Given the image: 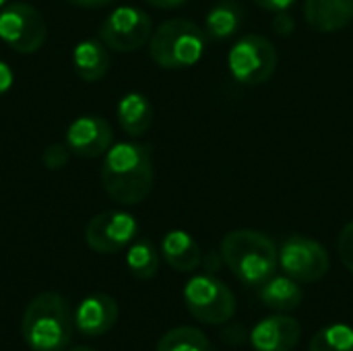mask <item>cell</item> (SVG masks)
Here are the masks:
<instances>
[{"mask_svg": "<svg viewBox=\"0 0 353 351\" xmlns=\"http://www.w3.org/2000/svg\"><path fill=\"white\" fill-rule=\"evenodd\" d=\"M155 182L153 151L145 143H118L108 149L101 166V184L120 205L143 203Z\"/></svg>", "mask_w": 353, "mask_h": 351, "instance_id": "1", "label": "cell"}, {"mask_svg": "<svg viewBox=\"0 0 353 351\" xmlns=\"http://www.w3.org/2000/svg\"><path fill=\"white\" fill-rule=\"evenodd\" d=\"M219 252L225 267L248 288H261L279 265L275 242L256 230H234L221 240Z\"/></svg>", "mask_w": 353, "mask_h": 351, "instance_id": "2", "label": "cell"}, {"mask_svg": "<svg viewBox=\"0 0 353 351\" xmlns=\"http://www.w3.org/2000/svg\"><path fill=\"white\" fill-rule=\"evenodd\" d=\"M72 329L74 319L68 302L54 292L35 296L21 319V335L33 351H64Z\"/></svg>", "mask_w": 353, "mask_h": 351, "instance_id": "3", "label": "cell"}, {"mask_svg": "<svg viewBox=\"0 0 353 351\" xmlns=\"http://www.w3.org/2000/svg\"><path fill=\"white\" fill-rule=\"evenodd\" d=\"M205 43V29L196 23L188 19H170L153 31L149 54L157 66L165 70H182L194 66L203 58Z\"/></svg>", "mask_w": 353, "mask_h": 351, "instance_id": "4", "label": "cell"}, {"mask_svg": "<svg viewBox=\"0 0 353 351\" xmlns=\"http://www.w3.org/2000/svg\"><path fill=\"white\" fill-rule=\"evenodd\" d=\"M228 68L236 83L259 87L275 74L277 50L265 35L248 33L232 46L228 54Z\"/></svg>", "mask_w": 353, "mask_h": 351, "instance_id": "5", "label": "cell"}, {"mask_svg": "<svg viewBox=\"0 0 353 351\" xmlns=\"http://www.w3.org/2000/svg\"><path fill=\"white\" fill-rule=\"evenodd\" d=\"M184 304L199 323L213 327L230 323L236 312L234 292L209 273L194 275L184 285Z\"/></svg>", "mask_w": 353, "mask_h": 351, "instance_id": "6", "label": "cell"}, {"mask_svg": "<svg viewBox=\"0 0 353 351\" xmlns=\"http://www.w3.org/2000/svg\"><path fill=\"white\" fill-rule=\"evenodd\" d=\"M48 35L41 12L27 2H10L0 10V39L19 54L37 52Z\"/></svg>", "mask_w": 353, "mask_h": 351, "instance_id": "7", "label": "cell"}, {"mask_svg": "<svg viewBox=\"0 0 353 351\" xmlns=\"http://www.w3.org/2000/svg\"><path fill=\"white\" fill-rule=\"evenodd\" d=\"M279 267L298 283L321 281L331 267L327 248L308 236H290L279 248Z\"/></svg>", "mask_w": 353, "mask_h": 351, "instance_id": "8", "label": "cell"}, {"mask_svg": "<svg viewBox=\"0 0 353 351\" xmlns=\"http://www.w3.org/2000/svg\"><path fill=\"white\" fill-rule=\"evenodd\" d=\"M151 35L153 21L137 6H118L99 27V39L114 52H134L143 48Z\"/></svg>", "mask_w": 353, "mask_h": 351, "instance_id": "9", "label": "cell"}, {"mask_svg": "<svg viewBox=\"0 0 353 351\" xmlns=\"http://www.w3.org/2000/svg\"><path fill=\"white\" fill-rule=\"evenodd\" d=\"M139 232V223L130 213L124 211H103L95 215L85 232V240L91 250L101 254H112L126 248Z\"/></svg>", "mask_w": 353, "mask_h": 351, "instance_id": "10", "label": "cell"}, {"mask_svg": "<svg viewBox=\"0 0 353 351\" xmlns=\"http://www.w3.org/2000/svg\"><path fill=\"white\" fill-rule=\"evenodd\" d=\"M112 141H114L112 126L101 116L77 118L68 126V132H66L68 149L77 153L79 157H87V159L108 153V149L112 147Z\"/></svg>", "mask_w": 353, "mask_h": 351, "instance_id": "11", "label": "cell"}, {"mask_svg": "<svg viewBox=\"0 0 353 351\" xmlns=\"http://www.w3.org/2000/svg\"><path fill=\"white\" fill-rule=\"evenodd\" d=\"M302 337V327L288 314L263 319L250 331V345L254 351H292Z\"/></svg>", "mask_w": 353, "mask_h": 351, "instance_id": "12", "label": "cell"}, {"mask_svg": "<svg viewBox=\"0 0 353 351\" xmlns=\"http://www.w3.org/2000/svg\"><path fill=\"white\" fill-rule=\"evenodd\" d=\"M118 321V304L112 296L95 292L87 296L74 312V327L89 337L105 335Z\"/></svg>", "mask_w": 353, "mask_h": 351, "instance_id": "13", "label": "cell"}, {"mask_svg": "<svg viewBox=\"0 0 353 351\" xmlns=\"http://www.w3.org/2000/svg\"><path fill=\"white\" fill-rule=\"evenodd\" d=\"M304 19L319 33L345 29L353 21V0H306Z\"/></svg>", "mask_w": 353, "mask_h": 351, "instance_id": "14", "label": "cell"}, {"mask_svg": "<svg viewBox=\"0 0 353 351\" xmlns=\"http://www.w3.org/2000/svg\"><path fill=\"white\" fill-rule=\"evenodd\" d=\"M161 254L163 261L180 273H192L201 267L203 263V252L196 240L182 232V230H172L163 236L161 240Z\"/></svg>", "mask_w": 353, "mask_h": 351, "instance_id": "15", "label": "cell"}, {"mask_svg": "<svg viewBox=\"0 0 353 351\" xmlns=\"http://www.w3.org/2000/svg\"><path fill=\"white\" fill-rule=\"evenodd\" d=\"M72 66L79 79L99 81L110 68V54L101 39H85L72 52Z\"/></svg>", "mask_w": 353, "mask_h": 351, "instance_id": "16", "label": "cell"}, {"mask_svg": "<svg viewBox=\"0 0 353 351\" xmlns=\"http://www.w3.org/2000/svg\"><path fill=\"white\" fill-rule=\"evenodd\" d=\"M259 298L271 310L290 312V310H296L302 304L304 292H302V288H300V283L296 279H292L288 275H273L271 279H267L261 285Z\"/></svg>", "mask_w": 353, "mask_h": 351, "instance_id": "17", "label": "cell"}, {"mask_svg": "<svg viewBox=\"0 0 353 351\" xmlns=\"http://www.w3.org/2000/svg\"><path fill=\"white\" fill-rule=\"evenodd\" d=\"M244 10L236 0L217 2L205 17V35L211 41H225L242 27Z\"/></svg>", "mask_w": 353, "mask_h": 351, "instance_id": "18", "label": "cell"}, {"mask_svg": "<svg viewBox=\"0 0 353 351\" xmlns=\"http://www.w3.org/2000/svg\"><path fill=\"white\" fill-rule=\"evenodd\" d=\"M118 122L130 137H143L153 124V106L143 93H126L118 103Z\"/></svg>", "mask_w": 353, "mask_h": 351, "instance_id": "19", "label": "cell"}, {"mask_svg": "<svg viewBox=\"0 0 353 351\" xmlns=\"http://www.w3.org/2000/svg\"><path fill=\"white\" fill-rule=\"evenodd\" d=\"M126 267L132 277L147 281L159 271V252L149 240H139L126 252Z\"/></svg>", "mask_w": 353, "mask_h": 351, "instance_id": "20", "label": "cell"}, {"mask_svg": "<svg viewBox=\"0 0 353 351\" xmlns=\"http://www.w3.org/2000/svg\"><path fill=\"white\" fill-rule=\"evenodd\" d=\"M155 351H211V341L201 329L176 327L159 339Z\"/></svg>", "mask_w": 353, "mask_h": 351, "instance_id": "21", "label": "cell"}, {"mask_svg": "<svg viewBox=\"0 0 353 351\" xmlns=\"http://www.w3.org/2000/svg\"><path fill=\"white\" fill-rule=\"evenodd\" d=\"M308 351H353V329L343 323L329 325L312 337Z\"/></svg>", "mask_w": 353, "mask_h": 351, "instance_id": "22", "label": "cell"}, {"mask_svg": "<svg viewBox=\"0 0 353 351\" xmlns=\"http://www.w3.org/2000/svg\"><path fill=\"white\" fill-rule=\"evenodd\" d=\"M337 252L343 267L353 275V221L345 223L337 238Z\"/></svg>", "mask_w": 353, "mask_h": 351, "instance_id": "23", "label": "cell"}, {"mask_svg": "<svg viewBox=\"0 0 353 351\" xmlns=\"http://www.w3.org/2000/svg\"><path fill=\"white\" fill-rule=\"evenodd\" d=\"M68 157H70L68 145L54 143V145L46 147V151H43V155H41V161H43V166H46L48 170H54V172H56V170H60V168L66 166Z\"/></svg>", "mask_w": 353, "mask_h": 351, "instance_id": "24", "label": "cell"}, {"mask_svg": "<svg viewBox=\"0 0 353 351\" xmlns=\"http://www.w3.org/2000/svg\"><path fill=\"white\" fill-rule=\"evenodd\" d=\"M219 337L228 345H244L250 339V333L246 331V327L242 323H232V325L225 323V327H221Z\"/></svg>", "mask_w": 353, "mask_h": 351, "instance_id": "25", "label": "cell"}, {"mask_svg": "<svg viewBox=\"0 0 353 351\" xmlns=\"http://www.w3.org/2000/svg\"><path fill=\"white\" fill-rule=\"evenodd\" d=\"M277 17L273 19V31L281 37H290L296 31V21L292 14H288V10L283 12H275Z\"/></svg>", "mask_w": 353, "mask_h": 351, "instance_id": "26", "label": "cell"}, {"mask_svg": "<svg viewBox=\"0 0 353 351\" xmlns=\"http://www.w3.org/2000/svg\"><path fill=\"white\" fill-rule=\"evenodd\" d=\"M203 267H205V273H209V275H215L219 269H221V265H225L223 263V257H221V252H217V250H211V252H207L205 257H203V263H201Z\"/></svg>", "mask_w": 353, "mask_h": 351, "instance_id": "27", "label": "cell"}, {"mask_svg": "<svg viewBox=\"0 0 353 351\" xmlns=\"http://www.w3.org/2000/svg\"><path fill=\"white\" fill-rule=\"evenodd\" d=\"M256 6L265 8V10H271V12H283L288 10L296 0H252Z\"/></svg>", "mask_w": 353, "mask_h": 351, "instance_id": "28", "label": "cell"}, {"mask_svg": "<svg viewBox=\"0 0 353 351\" xmlns=\"http://www.w3.org/2000/svg\"><path fill=\"white\" fill-rule=\"evenodd\" d=\"M12 79H14V77H12V70L8 68V64L0 60V95L6 93V91L10 89Z\"/></svg>", "mask_w": 353, "mask_h": 351, "instance_id": "29", "label": "cell"}, {"mask_svg": "<svg viewBox=\"0 0 353 351\" xmlns=\"http://www.w3.org/2000/svg\"><path fill=\"white\" fill-rule=\"evenodd\" d=\"M147 4H151V6H155V8H178V6H182V4H186L188 0H145Z\"/></svg>", "mask_w": 353, "mask_h": 351, "instance_id": "30", "label": "cell"}, {"mask_svg": "<svg viewBox=\"0 0 353 351\" xmlns=\"http://www.w3.org/2000/svg\"><path fill=\"white\" fill-rule=\"evenodd\" d=\"M70 2L77 6H83V8H99V6H108L114 0H70Z\"/></svg>", "mask_w": 353, "mask_h": 351, "instance_id": "31", "label": "cell"}, {"mask_svg": "<svg viewBox=\"0 0 353 351\" xmlns=\"http://www.w3.org/2000/svg\"><path fill=\"white\" fill-rule=\"evenodd\" d=\"M68 351H97V350H91V348H85V345H81V348H72V350Z\"/></svg>", "mask_w": 353, "mask_h": 351, "instance_id": "32", "label": "cell"}, {"mask_svg": "<svg viewBox=\"0 0 353 351\" xmlns=\"http://www.w3.org/2000/svg\"><path fill=\"white\" fill-rule=\"evenodd\" d=\"M6 2H8V0H0V8H4V6H6Z\"/></svg>", "mask_w": 353, "mask_h": 351, "instance_id": "33", "label": "cell"}]
</instances>
